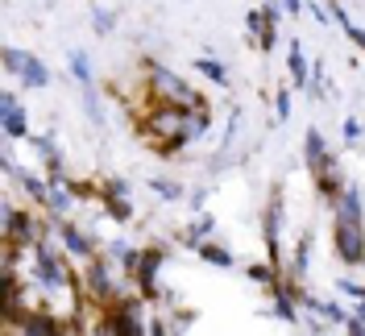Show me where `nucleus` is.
I'll list each match as a JSON object with an SVG mask.
<instances>
[{"label":"nucleus","instance_id":"30","mask_svg":"<svg viewBox=\"0 0 365 336\" xmlns=\"http://www.w3.org/2000/svg\"><path fill=\"white\" fill-rule=\"evenodd\" d=\"M274 108H278V121H291V91H278L274 96Z\"/></svg>","mask_w":365,"mask_h":336},{"label":"nucleus","instance_id":"15","mask_svg":"<svg viewBox=\"0 0 365 336\" xmlns=\"http://www.w3.org/2000/svg\"><path fill=\"white\" fill-rule=\"evenodd\" d=\"M46 208L54 212V216H67L71 208H75V195H71V187L63 179H50V195H46Z\"/></svg>","mask_w":365,"mask_h":336},{"label":"nucleus","instance_id":"20","mask_svg":"<svg viewBox=\"0 0 365 336\" xmlns=\"http://www.w3.org/2000/svg\"><path fill=\"white\" fill-rule=\"evenodd\" d=\"M195 253H200L204 262H212V266H220V270L232 266V253H228V249H220V245H212V241H200V245H195Z\"/></svg>","mask_w":365,"mask_h":336},{"label":"nucleus","instance_id":"29","mask_svg":"<svg viewBox=\"0 0 365 336\" xmlns=\"http://www.w3.org/2000/svg\"><path fill=\"white\" fill-rule=\"evenodd\" d=\"M250 278H253V282H262V287H270V291L278 287V278H274L270 266H250Z\"/></svg>","mask_w":365,"mask_h":336},{"label":"nucleus","instance_id":"23","mask_svg":"<svg viewBox=\"0 0 365 336\" xmlns=\"http://www.w3.org/2000/svg\"><path fill=\"white\" fill-rule=\"evenodd\" d=\"M195 71H204V75L212 79V83H220V88H228V67H220L216 58H200V63H195Z\"/></svg>","mask_w":365,"mask_h":336},{"label":"nucleus","instance_id":"31","mask_svg":"<svg viewBox=\"0 0 365 336\" xmlns=\"http://www.w3.org/2000/svg\"><path fill=\"white\" fill-rule=\"evenodd\" d=\"M83 108H88V116L91 121H96V125H100V121H104V112H100V104H96V91H83Z\"/></svg>","mask_w":365,"mask_h":336},{"label":"nucleus","instance_id":"5","mask_svg":"<svg viewBox=\"0 0 365 336\" xmlns=\"http://www.w3.org/2000/svg\"><path fill=\"white\" fill-rule=\"evenodd\" d=\"M9 328H17V332H25V336H58V332H67L63 320H58L54 312H34V307H25Z\"/></svg>","mask_w":365,"mask_h":336},{"label":"nucleus","instance_id":"33","mask_svg":"<svg viewBox=\"0 0 365 336\" xmlns=\"http://www.w3.org/2000/svg\"><path fill=\"white\" fill-rule=\"evenodd\" d=\"M357 137H361V121L349 116V121H344V141H357Z\"/></svg>","mask_w":365,"mask_h":336},{"label":"nucleus","instance_id":"4","mask_svg":"<svg viewBox=\"0 0 365 336\" xmlns=\"http://www.w3.org/2000/svg\"><path fill=\"white\" fill-rule=\"evenodd\" d=\"M4 237H9L13 245H21V249H34L38 241H42V224L29 220L25 212H17L13 203H4Z\"/></svg>","mask_w":365,"mask_h":336},{"label":"nucleus","instance_id":"6","mask_svg":"<svg viewBox=\"0 0 365 336\" xmlns=\"http://www.w3.org/2000/svg\"><path fill=\"white\" fill-rule=\"evenodd\" d=\"M332 216H341V220H365V208H361V191L344 183L341 191L332 195Z\"/></svg>","mask_w":365,"mask_h":336},{"label":"nucleus","instance_id":"17","mask_svg":"<svg viewBox=\"0 0 365 336\" xmlns=\"http://www.w3.org/2000/svg\"><path fill=\"white\" fill-rule=\"evenodd\" d=\"M212 129V116H207V104H195V108L187 112V129H182V141H195V137H204Z\"/></svg>","mask_w":365,"mask_h":336},{"label":"nucleus","instance_id":"11","mask_svg":"<svg viewBox=\"0 0 365 336\" xmlns=\"http://www.w3.org/2000/svg\"><path fill=\"white\" fill-rule=\"evenodd\" d=\"M54 233H58V241H63L75 258H83V262H91V258H96V245H91V241L79 233V228H75V224H58Z\"/></svg>","mask_w":365,"mask_h":336},{"label":"nucleus","instance_id":"13","mask_svg":"<svg viewBox=\"0 0 365 336\" xmlns=\"http://www.w3.org/2000/svg\"><path fill=\"white\" fill-rule=\"evenodd\" d=\"M0 116H4V137H9V141H13V137H29V112H25L21 104L0 108Z\"/></svg>","mask_w":365,"mask_h":336},{"label":"nucleus","instance_id":"27","mask_svg":"<svg viewBox=\"0 0 365 336\" xmlns=\"http://www.w3.org/2000/svg\"><path fill=\"white\" fill-rule=\"evenodd\" d=\"M25 63H29V54H25V50H17V46H9V50H4V71H9V75H21Z\"/></svg>","mask_w":365,"mask_h":336},{"label":"nucleus","instance_id":"16","mask_svg":"<svg viewBox=\"0 0 365 336\" xmlns=\"http://www.w3.org/2000/svg\"><path fill=\"white\" fill-rule=\"evenodd\" d=\"M291 287H274V299H278V303H274L270 307V315H278V320H287V324H299V303L295 299H291Z\"/></svg>","mask_w":365,"mask_h":336},{"label":"nucleus","instance_id":"2","mask_svg":"<svg viewBox=\"0 0 365 336\" xmlns=\"http://www.w3.org/2000/svg\"><path fill=\"white\" fill-rule=\"evenodd\" d=\"M332 245L344 266H365V220H341L332 216Z\"/></svg>","mask_w":365,"mask_h":336},{"label":"nucleus","instance_id":"10","mask_svg":"<svg viewBox=\"0 0 365 336\" xmlns=\"http://www.w3.org/2000/svg\"><path fill=\"white\" fill-rule=\"evenodd\" d=\"M104 203H108L113 220H120V224L133 216V203H129V187H125V183H108V187H104Z\"/></svg>","mask_w":365,"mask_h":336},{"label":"nucleus","instance_id":"8","mask_svg":"<svg viewBox=\"0 0 365 336\" xmlns=\"http://www.w3.org/2000/svg\"><path fill=\"white\" fill-rule=\"evenodd\" d=\"M88 291L96 295V299H113V295H116L113 274H108V266H104L100 258H91V262H88Z\"/></svg>","mask_w":365,"mask_h":336},{"label":"nucleus","instance_id":"1","mask_svg":"<svg viewBox=\"0 0 365 336\" xmlns=\"http://www.w3.org/2000/svg\"><path fill=\"white\" fill-rule=\"evenodd\" d=\"M150 88H154V96H158L162 104H179V108H195V104H204L200 91H191L182 75H175V71L162 67V63L150 67Z\"/></svg>","mask_w":365,"mask_h":336},{"label":"nucleus","instance_id":"22","mask_svg":"<svg viewBox=\"0 0 365 336\" xmlns=\"http://www.w3.org/2000/svg\"><path fill=\"white\" fill-rule=\"evenodd\" d=\"M17 179H21V187H25V191H29V200L46 203V195H50V183H42V179H38V175H29V170H21Z\"/></svg>","mask_w":365,"mask_h":336},{"label":"nucleus","instance_id":"21","mask_svg":"<svg viewBox=\"0 0 365 336\" xmlns=\"http://www.w3.org/2000/svg\"><path fill=\"white\" fill-rule=\"evenodd\" d=\"M67 63H71V75H75L83 88H91V63H88V54H83V50H71Z\"/></svg>","mask_w":365,"mask_h":336},{"label":"nucleus","instance_id":"3","mask_svg":"<svg viewBox=\"0 0 365 336\" xmlns=\"http://www.w3.org/2000/svg\"><path fill=\"white\" fill-rule=\"evenodd\" d=\"M187 112H191V108H179V104H162V108L150 112L145 129L158 137V141H166L170 150H179V146H187V141H182V129H187Z\"/></svg>","mask_w":365,"mask_h":336},{"label":"nucleus","instance_id":"32","mask_svg":"<svg viewBox=\"0 0 365 336\" xmlns=\"http://www.w3.org/2000/svg\"><path fill=\"white\" fill-rule=\"evenodd\" d=\"M336 291H344L349 299H357V303L365 299V287H357V282H349V278H341V282H336Z\"/></svg>","mask_w":365,"mask_h":336},{"label":"nucleus","instance_id":"12","mask_svg":"<svg viewBox=\"0 0 365 336\" xmlns=\"http://www.w3.org/2000/svg\"><path fill=\"white\" fill-rule=\"evenodd\" d=\"M303 158H307L312 175H319V170L332 162V154L324 150V137H319V129H307V137H303Z\"/></svg>","mask_w":365,"mask_h":336},{"label":"nucleus","instance_id":"7","mask_svg":"<svg viewBox=\"0 0 365 336\" xmlns=\"http://www.w3.org/2000/svg\"><path fill=\"white\" fill-rule=\"evenodd\" d=\"M158 266H162V249H150V253H141V262L133 270V278L145 299H154V274H158Z\"/></svg>","mask_w":365,"mask_h":336},{"label":"nucleus","instance_id":"28","mask_svg":"<svg viewBox=\"0 0 365 336\" xmlns=\"http://www.w3.org/2000/svg\"><path fill=\"white\" fill-rule=\"evenodd\" d=\"M91 25H96V34H113L116 13H108V9H96V13H91Z\"/></svg>","mask_w":365,"mask_h":336},{"label":"nucleus","instance_id":"25","mask_svg":"<svg viewBox=\"0 0 365 336\" xmlns=\"http://www.w3.org/2000/svg\"><path fill=\"white\" fill-rule=\"evenodd\" d=\"M307 253H312V237H303L295 249V262H291V278H303L307 274Z\"/></svg>","mask_w":365,"mask_h":336},{"label":"nucleus","instance_id":"24","mask_svg":"<svg viewBox=\"0 0 365 336\" xmlns=\"http://www.w3.org/2000/svg\"><path fill=\"white\" fill-rule=\"evenodd\" d=\"M150 187L158 191V200L162 203H175V200H182V187L175 179H150Z\"/></svg>","mask_w":365,"mask_h":336},{"label":"nucleus","instance_id":"18","mask_svg":"<svg viewBox=\"0 0 365 336\" xmlns=\"http://www.w3.org/2000/svg\"><path fill=\"white\" fill-rule=\"evenodd\" d=\"M21 83H25V88H50V71L42 67V58H34V54H29V63L21 67Z\"/></svg>","mask_w":365,"mask_h":336},{"label":"nucleus","instance_id":"34","mask_svg":"<svg viewBox=\"0 0 365 336\" xmlns=\"http://www.w3.org/2000/svg\"><path fill=\"white\" fill-rule=\"evenodd\" d=\"M204 200H207V191H204V187H195V191H191V208L200 212V208H204Z\"/></svg>","mask_w":365,"mask_h":336},{"label":"nucleus","instance_id":"26","mask_svg":"<svg viewBox=\"0 0 365 336\" xmlns=\"http://www.w3.org/2000/svg\"><path fill=\"white\" fill-rule=\"evenodd\" d=\"M212 228H216V224H212V216H200V220H191V233H187V241H191V245H200V241H207V237H212Z\"/></svg>","mask_w":365,"mask_h":336},{"label":"nucleus","instance_id":"35","mask_svg":"<svg viewBox=\"0 0 365 336\" xmlns=\"http://www.w3.org/2000/svg\"><path fill=\"white\" fill-rule=\"evenodd\" d=\"M282 9H287V13H299V9H303V0H282Z\"/></svg>","mask_w":365,"mask_h":336},{"label":"nucleus","instance_id":"14","mask_svg":"<svg viewBox=\"0 0 365 336\" xmlns=\"http://www.w3.org/2000/svg\"><path fill=\"white\" fill-rule=\"evenodd\" d=\"M299 303L303 307H312L316 315H324V320H332V324H349V315H344V307L341 303H328V299H316V295H307V291H299Z\"/></svg>","mask_w":365,"mask_h":336},{"label":"nucleus","instance_id":"9","mask_svg":"<svg viewBox=\"0 0 365 336\" xmlns=\"http://www.w3.org/2000/svg\"><path fill=\"white\" fill-rule=\"evenodd\" d=\"M262 228H266V245H270V262H278V233H282V200L274 195L266 203V216H262Z\"/></svg>","mask_w":365,"mask_h":336},{"label":"nucleus","instance_id":"19","mask_svg":"<svg viewBox=\"0 0 365 336\" xmlns=\"http://www.w3.org/2000/svg\"><path fill=\"white\" fill-rule=\"evenodd\" d=\"M287 71H291L295 88L307 83V58H303V46H299V42H291V50H287Z\"/></svg>","mask_w":365,"mask_h":336}]
</instances>
